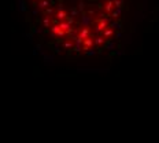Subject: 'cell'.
Segmentation results:
<instances>
[{
  "label": "cell",
  "mask_w": 159,
  "mask_h": 143,
  "mask_svg": "<svg viewBox=\"0 0 159 143\" xmlns=\"http://www.w3.org/2000/svg\"><path fill=\"white\" fill-rule=\"evenodd\" d=\"M54 37L75 50H91L111 35L114 10L89 0H33Z\"/></svg>",
  "instance_id": "cell-1"
}]
</instances>
